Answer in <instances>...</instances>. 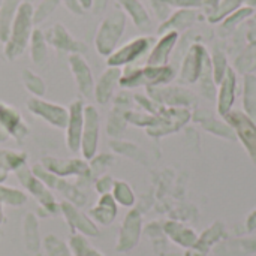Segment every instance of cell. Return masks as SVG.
<instances>
[{"instance_id": "cell-1", "label": "cell", "mask_w": 256, "mask_h": 256, "mask_svg": "<svg viewBox=\"0 0 256 256\" xmlns=\"http://www.w3.org/2000/svg\"><path fill=\"white\" fill-rule=\"evenodd\" d=\"M33 10L34 6L30 2L22 0L18 6L16 15L9 32V38L3 44V54L9 62H14L21 57L26 48H28V42L34 30Z\"/></svg>"}, {"instance_id": "cell-2", "label": "cell", "mask_w": 256, "mask_h": 256, "mask_svg": "<svg viewBox=\"0 0 256 256\" xmlns=\"http://www.w3.org/2000/svg\"><path fill=\"white\" fill-rule=\"evenodd\" d=\"M126 30V15L122 9H114L105 15L100 21L96 36H94V48L99 56L108 57L117 48L118 42Z\"/></svg>"}, {"instance_id": "cell-3", "label": "cell", "mask_w": 256, "mask_h": 256, "mask_svg": "<svg viewBox=\"0 0 256 256\" xmlns=\"http://www.w3.org/2000/svg\"><path fill=\"white\" fill-rule=\"evenodd\" d=\"M15 176L18 177L22 188L39 202V208L45 212V216H52L60 213V204L56 201L51 190L32 172L30 168L22 166L18 171H15Z\"/></svg>"}, {"instance_id": "cell-4", "label": "cell", "mask_w": 256, "mask_h": 256, "mask_svg": "<svg viewBox=\"0 0 256 256\" xmlns=\"http://www.w3.org/2000/svg\"><path fill=\"white\" fill-rule=\"evenodd\" d=\"M26 108L32 116L40 118L50 126L64 130L66 123H68V116H69L68 106H63L51 100H45L44 98L30 96L26 102Z\"/></svg>"}, {"instance_id": "cell-5", "label": "cell", "mask_w": 256, "mask_h": 256, "mask_svg": "<svg viewBox=\"0 0 256 256\" xmlns=\"http://www.w3.org/2000/svg\"><path fill=\"white\" fill-rule=\"evenodd\" d=\"M153 38L150 36H138L130 39L124 45L118 46L111 56L106 57V64L110 68H126L141 58L146 52L150 51L153 45Z\"/></svg>"}, {"instance_id": "cell-6", "label": "cell", "mask_w": 256, "mask_h": 256, "mask_svg": "<svg viewBox=\"0 0 256 256\" xmlns=\"http://www.w3.org/2000/svg\"><path fill=\"white\" fill-rule=\"evenodd\" d=\"M99 132H100L99 112H98L96 106L86 105L84 106V126H82V135H81L80 153H81L82 159H86L87 162L96 156L98 146H99Z\"/></svg>"}, {"instance_id": "cell-7", "label": "cell", "mask_w": 256, "mask_h": 256, "mask_svg": "<svg viewBox=\"0 0 256 256\" xmlns=\"http://www.w3.org/2000/svg\"><path fill=\"white\" fill-rule=\"evenodd\" d=\"M44 34L46 44L57 51H63L68 54H82V56L84 52H87V44L75 39L62 22L52 24L51 27L44 30Z\"/></svg>"}, {"instance_id": "cell-8", "label": "cell", "mask_w": 256, "mask_h": 256, "mask_svg": "<svg viewBox=\"0 0 256 256\" xmlns=\"http://www.w3.org/2000/svg\"><path fill=\"white\" fill-rule=\"evenodd\" d=\"M84 106L86 105L82 99H75L68 106L69 116L64 128V138H66L68 150L74 154L80 153V147H81V135L84 126Z\"/></svg>"}, {"instance_id": "cell-9", "label": "cell", "mask_w": 256, "mask_h": 256, "mask_svg": "<svg viewBox=\"0 0 256 256\" xmlns=\"http://www.w3.org/2000/svg\"><path fill=\"white\" fill-rule=\"evenodd\" d=\"M60 213L63 214L66 224L72 230V234H80L84 237H98L99 228L98 225L90 219L88 214H84L80 207L63 201L60 202Z\"/></svg>"}, {"instance_id": "cell-10", "label": "cell", "mask_w": 256, "mask_h": 256, "mask_svg": "<svg viewBox=\"0 0 256 256\" xmlns=\"http://www.w3.org/2000/svg\"><path fill=\"white\" fill-rule=\"evenodd\" d=\"M68 63H69V68L74 75V80H75L80 94L84 99H93L96 82H94L92 68L87 63L86 57L82 54H69Z\"/></svg>"}, {"instance_id": "cell-11", "label": "cell", "mask_w": 256, "mask_h": 256, "mask_svg": "<svg viewBox=\"0 0 256 256\" xmlns=\"http://www.w3.org/2000/svg\"><path fill=\"white\" fill-rule=\"evenodd\" d=\"M42 165L52 172L54 176L64 178V177H80L88 178L90 177V165L86 159L70 158V159H57V158H44Z\"/></svg>"}, {"instance_id": "cell-12", "label": "cell", "mask_w": 256, "mask_h": 256, "mask_svg": "<svg viewBox=\"0 0 256 256\" xmlns=\"http://www.w3.org/2000/svg\"><path fill=\"white\" fill-rule=\"evenodd\" d=\"M0 128L9 135V138H14L18 142L28 135V126L22 120L20 111L6 102H0Z\"/></svg>"}, {"instance_id": "cell-13", "label": "cell", "mask_w": 256, "mask_h": 256, "mask_svg": "<svg viewBox=\"0 0 256 256\" xmlns=\"http://www.w3.org/2000/svg\"><path fill=\"white\" fill-rule=\"evenodd\" d=\"M140 236H141V214L136 210H130L122 224L116 250L117 252L132 250L138 244Z\"/></svg>"}, {"instance_id": "cell-14", "label": "cell", "mask_w": 256, "mask_h": 256, "mask_svg": "<svg viewBox=\"0 0 256 256\" xmlns=\"http://www.w3.org/2000/svg\"><path fill=\"white\" fill-rule=\"evenodd\" d=\"M122 72H123L122 68H110V66L102 72V75L94 84V93H93V99L98 104L105 105L112 99L116 88L120 86Z\"/></svg>"}, {"instance_id": "cell-15", "label": "cell", "mask_w": 256, "mask_h": 256, "mask_svg": "<svg viewBox=\"0 0 256 256\" xmlns=\"http://www.w3.org/2000/svg\"><path fill=\"white\" fill-rule=\"evenodd\" d=\"M210 62L206 50L201 45H195L190 48L189 54L186 56L184 64H183V70H182V76L183 80H186L188 82H194L200 78V75L204 72L207 63Z\"/></svg>"}, {"instance_id": "cell-16", "label": "cell", "mask_w": 256, "mask_h": 256, "mask_svg": "<svg viewBox=\"0 0 256 256\" xmlns=\"http://www.w3.org/2000/svg\"><path fill=\"white\" fill-rule=\"evenodd\" d=\"M117 210H118V204L114 201L111 194H106L99 196L98 202L88 210V216L96 225L108 226L116 220Z\"/></svg>"}, {"instance_id": "cell-17", "label": "cell", "mask_w": 256, "mask_h": 256, "mask_svg": "<svg viewBox=\"0 0 256 256\" xmlns=\"http://www.w3.org/2000/svg\"><path fill=\"white\" fill-rule=\"evenodd\" d=\"M177 39H178L177 32L164 33L162 38L152 46L148 58H147V64L148 66H165L168 63V58L171 56V51H172Z\"/></svg>"}, {"instance_id": "cell-18", "label": "cell", "mask_w": 256, "mask_h": 256, "mask_svg": "<svg viewBox=\"0 0 256 256\" xmlns=\"http://www.w3.org/2000/svg\"><path fill=\"white\" fill-rule=\"evenodd\" d=\"M228 120L232 123L240 138L243 140L244 146L248 147L250 156L256 160V126L254 124V122L240 112H234L228 116Z\"/></svg>"}, {"instance_id": "cell-19", "label": "cell", "mask_w": 256, "mask_h": 256, "mask_svg": "<svg viewBox=\"0 0 256 256\" xmlns=\"http://www.w3.org/2000/svg\"><path fill=\"white\" fill-rule=\"evenodd\" d=\"M117 4L124 12V15L132 20V22L138 28L147 30L152 26L150 15L140 0H117Z\"/></svg>"}, {"instance_id": "cell-20", "label": "cell", "mask_w": 256, "mask_h": 256, "mask_svg": "<svg viewBox=\"0 0 256 256\" xmlns=\"http://www.w3.org/2000/svg\"><path fill=\"white\" fill-rule=\"evenodd\" d=\"M48 46L50 45L46 44L44 30L34 27L28 42V50H30V58L36 66L45 68L48 64Z\"/></svg>"}, {"instance_id": "cell-21", "label": "cell", "mask_w": 256, "mask_h": 256, "mask_svg": "<svg viewBox=\"0 0 256 256\" xmlns=\"http://www.w3.org/2000/svg\"><path fill=\"white\" fill-rule=\"evenodd\" d=\"M22 240H24V246L28 252L39 250V248H40L39 225H38V219L33 213H27L22 220Z\"/></svg>"}, {"instance_id": "cell-22", "label": "cell", "mask_w": 256, "mask_h": 256, "mask_svg": "<svg viewBox=\"0 0 256 256\" xmlns=\"http://www.w3.org/2000/svg\"><path fill=\"white\" fill-rule=\"evenodd\" d=\"M22 0H3L0 8V42L4 44L9 38V32L16 15L18 6Z\"/></svg>"}, {"instance_id": "cell-23", "label": "cell", "mask_w": 256, "mask_h": 256, "mask_svg": "<svg viewBox=\"0 0 256 256\" xmlns=\"http://www.w3.org/2000/svg\"><path fill=\"white\" fill-rule=\"evenodd\" d=\"M195 21V12L192 9H182L178 12H176L174 15H171L168 20H165L160 27H159V33H168V32H177L182 28H186L188 26H190Z\"/></svg>"}, {"instance_id": "cell-24", "label": "cell", "mask_w": 256, "mask_h": 256, "mask_svg": "<svg viewBox=\"0 0 256 256\" xmlns=\"http://www.w3.org/2000/svg\"><path fill=\"white\" fill-rule=\"evenodd\" d=\"M220 94H219V111L222 114H226L231 110V105L234 102V93H236V74L232 69L228 68L225 78L220 82Z\"/></svg>"}, {"instance_id": "cell-25", "label": "cell", "mask_w": 256, "mask_h": 256, "mask_svg": "<svg viewBox=\"0 0 256 256\" xmlns=\"http://www.w3.org/2000/svg\"><path fill=\"white\" fill-rule=\"evenodd\" d=\"M26 162H27V154L24 152L0 147V171L15 172L20 168L26 166Z\"/></svg>"}, {"instance_id": "cell-26", "label": "cell", "mask_w": 256, "mask_h": 256, "mask_svg": "<svg viewBox=\"0 0 256 256\" xmlns=\"http://www.w3.org/2000/svg\"><path fill=\"white\" fill-rule=\"evenodd\" d=\"M27 202V194L21 189L0 184V204L6 207H22Z\"/></svg>"}, {"instance_id": "cell-27", "label": "cell", "mask_w": 256, "mask_h": 256, "mask_svg": "<svg viewBox=\"0 0 256 256\" xmlns=\"http://www.w3.org/2000/svg\"><path fill=\"white\" fill-rule=\"evenodd\" d=\"M21 80H22V84H24L26 90L32 96H34V98L45 96V93H46L45 81L36 72H33L32 69H24L22 74H21Z\"/></svg>"}, {"instance_id": "cell-28", "label": "cell", "mask_w": 256, "mask_h": 256, "mask_svg": "<svg viewBox=\"0 0 256 256\" xmlns=\"http://www.w3.org/2000/svg\"><path fill=\"white\" fill-rule=\"evenodd\" d=\"M42 248L46 256H72L69 244L62 238H58L56 234L45 236L42 240Z\"/></svg>"}, {"instance_id": "cell-29", "label": "cell", "mask_w": 256, "mask_h": 256, "mask_svg": "<svg viewBox=\"0 0 256 256\" xmlns=\"http://www.w3.org/2000/svg\"><path fill=\"white\" fill-rule=\"evenodd\" d=\"M72 256H104L98 249H94L87 237L80 236V234H72L68 242Z\"/></svg>"}, {"instance_id": "cell-30", "label": "cell", "mask_w": 256, "mask_h": 256, "mask_svg": "<svg viewBox=\"0 0 256 256\" xmlns=\"http://www.w3.org/2000/svg\"><path fill=\"white\" fill-rule=\"evenodd\" d=\"M111 195L114 201L122 207H132L135 204V194L126 182H116Z\"/></svg>"}, {"instance_id": "cell-31", "label": "cell", "mask_w": 256, "mask_h": 256, "mask_svg": "<svg viewBox=\"0 0 256 256\" xmlns=\"http://www.w3.org/2000/svg\"><path fill=\"white\" fill-rule=\"evenodd\" d=\"M60 4V0H42L33 10V21L34 26L44 22Z\"/></svg>"}, {"instance_id": "cell-32", "label": "cell", "mask_w": 256, "mask_h": 256, "mask_svg": "<svg viewBox=\"0 0 256 256\" xmlns=\"http://www.w3.org/2000/svg\"><path fill=\"white\" fill-rule=\"evenodd\" d=\"M244 105L250 116L256 117V78L249 75L244 82Z\"/></svg>"}, {"instance_id": "cell-33", "label": "cell", "mask_w": 256, "mask_h": 256, "mask_svg": "<svg viewBox=\"0 0 256 256\" xmlns=\"http://www.w3.org/2000/svg\"><path fill=\"white\" fill-rule=\"evenodd\" d=\"M243 2H244V0H222V2L219 3L218 9H216V12H214L213 15H210L208 20H210L212 22L220 21L224 16H226L228 14H231L232 10H236Z\"/></svg>"}, {"instance_id": "cell-34", "label": "cell", "mask_w": 256, "mask_h": 256, "mask_svg": "<svg viewBox=\"0 0 256 256\" xmlns=\"http://www.w3.org/2000/svg\"><path fill=\"white\" fill-rule=\"evenodd\" d=\"M213 68H214V80L216 82H222V80L226 75L228 66H226V58L222 52L216 51L213 56Z\"/></svg>"}, {"instance_id": "cell-35", "label": "cell", "mask_w": 256, "mask_h": 256, "mask_svg": "<svg viewBox=\"0 0 256 256\" xmlns=\"http://www.w3.org/2000/svg\"><path fill=\"white\" fill-rule=\"evenodd\" d=\"M114 178L111 177V176H100L98 180H96V183H94V188H96V192L99 194V196L100 195H106V194H111V190H112V188H114Z\"/></svg>"}, {"instance_id": "cell-36", "label": "cell", "mask_w": 256, "mask_h": 256, "mask_svg": "<svg viewBox=\"0 0 256 256\" xmlns=\"http://www.w3.org/2000/svg\"><path fill=\"white\" fill-rule=\"evenodd\" d=\"M162 2L168 6L180 8V9H192L202 4V0H162Z\"/></svg>"}, {"instance_id": "cell-37", "label": "cell", "mask_w": 256, "mask_h": 256, "mask_svg": "<svg viewBox=\"0 0 256 256\" xmlns=\"http://www.w3.org/2000/svg\"><path fill=\"white\" fill-rule=\"evenodd\" d=\"M222 0H206V6H207V10H208V15H213L219 6Z\"/></svg>"}, {"instance_id": "cell-38", "label": "cell", "mask_w": 256, "mask_h": 256, "mask_svg": "<svg viewBox=\"0 0 256 256\" xmlns=\"http://www.w3.org/2000/svg\"><path fill=\"white\" fill-rule=\"evenodd\" d=\"M80 4L82 6V9H92V4H93V0H78Z\"/></svg>"}, {"instance_id": "cell-39", "label": "cell", "mask_w": 256, "mask_h": 256, "mask_svg": "<svg viewBox=\"0 0 256 256\" xmlns=\"http://www.w3.org/2000/svg\"><path fill=\"white\" fill-rule=\"evenodd\" d=\"M9 140V135L0 128V142H4V141H8Z\"/></svg>"}, {"instance_id": "cell-40", "label": "cell", "mask_w": 256, "mask_h": 256, "mask_svg": "<svg viewBox=\"0 0 256 256\" xmlns=\"http://www.w3.org/2000/svg\"><path fill=\"white\" fill-rule=\"evenodd\" d=\"M8 176H9V172H6V171H0V184H3V183H4V180L8 178Z\"/></svg>"}, {"instance_id": "cell-41", "label": "cell", "mask_w": 256, "mask_h": 256, "mask_svg": "<svg viewBox=\"0 0 256 256\" xmlns=\"http://www.w3.org/2000/svg\"><path fill=\"white\" fill-rule=\"evenodd\" d=\"M4 224V212H3V206L0 204V226Z\"/></svg>"}, {"instance_id": "cell-42", "label": "cell", "mask_w": 256, "mask_h": 256, "mask_svg": "<svg viewBox=\"0 0 256 256\" xmlns=\"http://www.w3.org/2000/svg\"><path fill=\"white\" fill-rule=\"evenodd\" d=\"M2 4H3V0H0V8H2Z\"/></svg>"}, {"instance_id": "cell-43", "label": "cell", "mask_w": 256, "mask_h": 256, "mask_svg": "<svg viewBox=\"0 0 256 256\" xmlns=\"http://www.w3.org/2000/svg\"><path fill=\"white\" fill-rule=\"evenodd\" d=\"M24 2H30V3H32V0H24Z\"/></svg>"}]
</instances>
